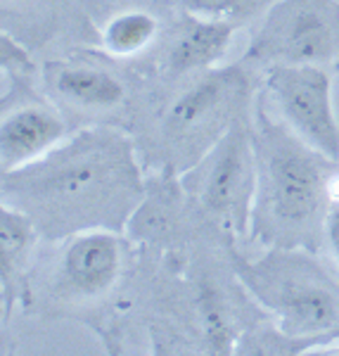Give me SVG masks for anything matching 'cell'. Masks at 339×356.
I'll use <instances>...</instances> for the list:
<instances>
[{
	"label": "cell",
	"instance_id": "3",
	"mask_svg": "<svg viewBox=\"0 0 339 356\" xmlns=\"http://www.w3.org/2000/svg\"><path fill=\"white\" fill-rule=\"evenodd\" d=\"M240 278L273 314L280 335L290 340L311 344L339 325L335 283L301 254L278 250L263 261L240 264Z\"/></svg>",
	"mask_w": 339,
	"mask_h": 356
},
{
	"label": "cell",
	"instance_id": "7",
	"mask_svg": "<svg viewBox=\"0 0 339 356\" xmlns=\"http://www.w3.org/2000/svg\"><path fill=\"white\" fill-rule=\"evenodd\" d=\"M124 268V243L109 228L72 233L62 250L57 285L74 297H100L117 285Z\"/></svg>",
	"mask_w": 339,
	"mask_h": 356
},
{
	"label": "cell",
	"instance_id": "14",
	"mask_svg": "<svg viewBox=\"0 0 339 356\" xmlns=\"http://www.w3.org/2000/svg\"><path fill=\"white\" fill-rule=\"evenodd\" d=\"M268 0H176L188 13V17H199V19H218L231 22L238 26L240 19H247L263 8Z\"/></svg>",
	"mask_w": 339,
	"mask_h": 356
},
{
	"label": "cell",
	"instance_id": "9",
	"mask_svg": "<svg viewBox=\"0 0 339 356\" xmlns=\"http://www.w3.org/2000/svg\"><path fill=\"white\" fill-rule=\"evenodd\" d=\"M238 83V69L233 67L204 74L199 81L188 86L164 112V134L171 138H181L204 122H209L235 95Z\"/></svg>",
	"mask_w": 339,
	"mask_h": 356
},
{
	"label": "cell",
	"instance_id": "2",
	"mask_svg": "<svg viewBox=\"0 0 339 356\" xmlns=\"http://www.w3.org/2000/svg\"><path fill=\"white\" fill-rule=\"evenodd\" d=\"M254 143L258 157L256 226L283 247L306 243L320 214H327V159L299 140L290 129H278L268 122L263 124V136L254 138Z\"/></svg>",
	"mask_w": 339,
	"mask_h": 356
},
{
	"label": "cell",
	"instance_id": "16",
	"mask_svg": "<svg viewBox=\"0 0 339 356\" xmlns=\"http://www.w3.org/2000/svg\"><path fill=\"white\" fill-rule=\"evenodd\" d=\"M325 235L339 261V202H332V207L325 214Z\"/></svg>",
	"mask_w": 339,
	"mask_h": 356
},
{
	"label": "cell",
	"instance_id": "17",
	"mask_svg": "<svg viewBox=\"0 0 339 356\" xmlns=\"http://www.w3.org/2000/svg\"><path fill=\"white\" fill-rule=\"evenodd\" d=\"M335 67H337V69H339V60H337V62H335Z\"/></svg>",
	"mask_w": 339,
	"mask_h": 356
},
{
	"label": "cell",
	"instance_id": "12",
	"mask_svg": "<svg viewBox=\"0 0 339 356\" xmlns=\"http://www.w3.org/2000/svg\"><path fill=\"white\" fill-rule=\"evenodd\" d=\"M36 231L38 228L31 216L3 202V209H0V280H3L5 309L10 307L17 285H19V273L36 243Z\"/></svg>",
	"mask_w": 339,
	"mask_h": 356
},
{
	"label": "cell",
	"instance_id": "15",
	"mask_svg": "<svg viewBox=\"0 0 339 356\" xmlns=\"http://www.w3.org/2000/svg\"><path fill=\"white\" fill-rule=\"evenodd\" d=\"M199 314H202L204 325V340L209 352L223 354L233 347V332L231 323L226 318V312L221 307V300L211 288L202 290V300H199Z\"/></svg>",
	"mask_w": 339,
	"mask_h": 356
},
{
	"label": "cell",
	"instance_id": "10",
	"mask_svg": "<svg viewBox=\"0 0 339 356\" xmlns=\"http://www.w3.org/2000/svg\"><path fill=\"white\" fill-rule=\"evenodd\" d=\"M235 24L218 19H199L190 17L188 26L176 38L169 50V72L171 74H190L214 67L233 41Z\"/></svg>",
	"mask_w": 339,
	"mask_h": 356
},
{
	"label": "cell",
	"instance_id": "1",
	"mask_svg": "<svg viewBox=\"0 0 339 356\" xmlns=\"http://www.w3.org/2000/svg\"><path fill=\"white\" fill-rule=\"evenodd\" d=\"M5 202L36 228L67 235L122 226L140 202L142 183L131 143L107 129L81 131L38 162L5 174Z\"/></svg>",
	"mask_w": 339,
	"mask_h": 356
},
{
	"label": "cell",
	"instance_id": "4",
	"mask_svg": "<svg viewBox=\"0 0 339 356\" xmlns=\"http://www.w3.org/2000/svg\"><path fill=\"white\" fill-rule=\"evenodd\" d=\"M247 60L323 65L339 60L337 0H273L247 50Z\"/></svg>",
	"mask_w": 339,
	"mask_h": 356
},
{
	"label": "cell",
	"instance_id": "5",
	"mask_svg": "<svg viewBox=\"0 0 339 356\" xmlns=\"http://www.w3.org/2000/svg\"><path fill=\"white\" fill-rule=\"evenodd\" d=\"M195 191L211 214L235 235L254 221L258 191L256 143L242 122H233L195 169Z\"/></svg>",
	"mask_w": 339,
	"mask_h": 356
},
{
	"label": "cell",
	"instance_id": "11",
	"mask_svg": "<svg viewBox=\"0 0 339 356\" xmlns=\"http://www.w3.org/2000/svg\"><path fill=\"white\" fill-rule=\"evenodd\" d=\"M48 81L65 100L88 110H112L126 97L124 83L114 74L85 65H60L50 69Z\"/></svg>",
	"mask_w": 339,
	"mask_h": 356
},
{
	"label": "cell",
	"instance_id": "6",
	"mask_svg": "<svg viewBox=\"0 0 339 356\" xmlns=\"http://www.w3.org/2000/svg\"><path fill=\"white\" fill-rule=\"evenodd\" d=\"M266 86L287 129L327 162H339V122L332 105V79L323 65L266 67Z\"/></svg>",
	"mask_w": 339,
	"mask_h": 356
},
{
	"label": "cell",
	"instance_id": "8",
	"mask_svg": "<svg viewBox=\"0 0 339 356\" xmlns=\"http://www.w3.org/2000/svg\"><path fill=\"white\" fill-rule=\"evenodd\" d=\"M67 126L45 105H22L8 112L0 124L3 174L24 169L53 152L65 140Z\"/></svg>",
	"mask_w": 339,
	"mask_h": 356
},
{
	"label": "cell",
	"instance_id": "13",
	"mask_svg": "<svg viewBox=\"0 0 339 356\" xmlns=\"http://www.w3.org/2000/svg\"><path fill=\"white\" fill-rule=\"evenodd\" d=\"M159 19L147 10H124L102 26V48L114 57H135L157 41Z\"/></svg>",
	"mask_w": 339,
	"mask_h": 356
}]
</instances>
